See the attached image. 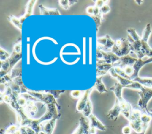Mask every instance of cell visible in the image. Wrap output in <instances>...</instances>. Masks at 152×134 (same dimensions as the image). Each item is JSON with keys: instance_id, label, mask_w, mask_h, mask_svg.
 Returning <instances> with one entry per match:
<instances>
[{"instance_id": "42", "label": "cell", "mask_w": 152, "mask_h": 134, "mask_svg": "<svg viewBox=\"0 0 152 134\" xmlns=\"http://www.w3.org/2000/svg\"><path fill=\"white\" fill-rule=\"evenodd\" d=\"M151 113H152V111H151Z\"/></svg>"}, {"instance_id": "12", "label": "cell", "mask_w": 152, "mask_h": 134, "mask_svg": "<svg viewBox=\"0 0 152 134\" xmlns=\"http://www.w3.org/2000/svg\"><path fill=\"white\" fill-rule=\"evenodd\" d=\"M138 58H135L132 57L129 55L121 57L119 60L113 64L114 67H119L121 68H124L126 66H133L135 62L137 61Z\"/></svg>"}, {"instance_id": "26", "label": "cell", "mask_w": 152, "mask_h": 134, "mask_svg": "<svg viewBox=\"0 0 152 134\" xmlns=\"http://www.w3.org/2000/svg\"><path fill=\"white\" fill-rule=\"evenodd\" d=\"M21 134H36L35 131L29 126H20Z\"/></svg>"}, {"instance_id": "18", "label": "cell", "mask_w": 152, "mask_h": 134, "mask_svg": "<svg viewBox=\"0 0 152 134\" xmlns=\"http://www.w3.org/2000/svg\"><path fill=\"white\" fill-rule=\"evenodd\" d=\"M22 57V52H17L15 51H12V54H11V56L8 59H7V61L10 64V71H12V70L14 68V66L15 65V64L19 61Z\"/></svg>"}, {"instance_id": "31", "label": "cell", "mask_w": 152, "mask_h": 134, "mask_svg": "<svg viewBox=\"0 0 152 134\" xmlns=\"http://www.w3.org/2000/svg\"><path fill=\"white\" fill-rule=\"evenodd\" d=\"M113 68H114V70H115V71H116L119 75H120L121 76H122V77H124V78H126V79H130V80H131V78H130L128 75L126 74V73H125V71H124V70H123L122 68H121V67H114Z\"/></svg>"}, {"instance_id": "16", "label": "cell", "mask_w": 152, "mask_h": 134, "mask_svg": "<svg viewBox=\"0 0 152 134\" xmlns=\"http://www.w3.org/2000/svg\"><path fill=\"white\" fill-rule=\"evenodd\" d=\"M108 73L113 77L115 78L119 83H120L121 85H122L124 88H126L128 85H131L134 82L133 80H131L130 79H128L126 78H124L120 75H119L114 70L113 67L108 72Z\"/></svg>"}, {"instance_id": "33", "label": "cell", "mask_w": 152, "mask_h": 134, "mask_svg": "<svg viewBox=\"0 0 152 134\" xmlns=\"http://www.w3.org/2000/svg\"><path fill=\"white\" fill-rule=\"evenodd\" d=\"M11 77L12 79H14L15 77L21 76V68H13L12 71H11Z\"/></svg>"}, {"instance_id": "23", "label": "cell", "mask_w": 152, "mask_h": 134, "mask_svg": "<svg viewBox=\"0 0 152 134\" xmlns=\"http://www.w3.org/2000/svg\"><path fill=\"white\" fill-rule=\"evenodd\" d=\"M78 1H71V0H59L58 1V4L64 10H68L69 7L74 5V4L77 3Z\"/></svg>"}, {"instance_id": "1", "label": "cell", "mask_w": 152, "mask_h": 134, "mask_svg": "<svg viewBox=\"0 0 152 134\" xmlns=\"http://www.w3.org/2000/svg\"><path fill=\"white\" fill-rule=\"evenodd\" d=\"M142 109L138 105L132 107L129 119V126L137 134H145L147 129L145 127L141 119Z\"/></svg>"}, {"instance_id": "29", "label": "cell", "mask_w": 152, "mask_h": 134, "mask_svg": "<svg viewBox=\"0 0 152 134\" xmlns=\"http://www.w3.org/2000/svg\"><path fill=\"white\" fill-rule=\"evenodd\" d=\"M105 3L100 8V15L103 17V15L107 13H108L110 11V8L108 5L107 3Z\"/></svg>"}, {"instance_id": "37", "label": "cell", "mask_w": 152, "mask_h": 134, "mask_svg": "<svg viewBox=\"0 0 152 134\" xmlns=\"http://www.w3.org/2000/svg\"><path fill=\"white\" fill-rule=\"evenodd\" d=\"M109 2V1H102V0H97L94 1L95 5L99 7V8H101L105 3Z\"/></svg>"}, {"instance_id": "35", "label": "cell", "mask_w": 152, "mask_h": 134, "mask_svg": "<svg viewBox=\"0 0 152 134\" xmlns=\"http://www.w3.org/2000/svg\"><path fill=\"white\" fill-rule=\"evenodd\" d=\"M84 91H79V90H73L70 93V95L73 98H80L83 94Z\"/></svg>"}, {"instance_id": "34", "label": "cell", "mask_w": 152, "mask_h": 134, "mask_svg": "<svg viewBox=\"0 0 152 134\" xmlns=\"http://www.w3.org/2000/svg\"><path fill=\"white\" fill-rule=\"evenodd\" d=\"M17 102L21 107L24 108L27 104V100L24 96H23L21 94H20L18 98H17Z\"/></svg>"}, {"instance_id": "36", "label": "cell", "mask_w": 152, "mask_h": 134, "mask_svg": "<svg viewBox=\"0 0 152 134\" xmlns=\"http://www.w3.org/2000/svg\"><path fill=\"white\" fill-rule=\"evenodd\" d=\"M132 132V129L129 125L125 126L122 129V133L123 134H131Z\"/></svg>"}, {"instance_id": "40", "label": "cell", "mask_w": 152, "mask_h": 134, "mask_svg": "<svg viewBox=\"0 0 152 134\" xmlns=\"http://www.w3.org/2000/svg\"><path fill=\"white\" fill-rule=\"evenodd\" d=\"M36 134H45V133L43 131H41V132H40L39 133H36Z\"/></svg>"}, {"instance_id": "19", "label": "cell", "mask_w": 152, "mask_h": 134, "mask_svg": "<svg viewBox=\"0 0 152 134\" xmlns=\"http://www.w3.org/2000/svg\"><path fill=\"white\" fill-rule=\"evenodd\" d=\"M40 14L43 15H60L61 13L58 8H49L40 4L39 5Z\"/></svg>"}, {"instance_id": "39", "label": "cell", "mask_w": 152, "mask_h": 134, "mask_svg": "<svg viewBox=\"0 0 152 134\" xmlns=\"http://www.w3.org/2000/svg\"><path fill=\"white\" fill-rule=\"evenodd\" d=\"M136 3H137L138 5H140L141 3H142L143 2V1H135Z\"/></svg>"}, {"instance_id": "27", "label": "cell", "mask_w": 152, "mask_h": 134, "mask_svg": "<svg viewBox=\"0 0 152 134\" xmlns=\"http://www.w3.org/2000/svg\"><path fill=\"white\" fill-rule=\"evenodd\" d=\"M91 17L93 19V20L94 21V22L96 24V32H97L99 31V27L101 25V23L104 18L101 15H97V16L92 15V16H91Z\"/></svg>"}, {"instance_id": "3", "label": "cell", "mask_w": 152, "mask_h": 134, "mask_svg": "<svg viewBox=\"0 0 152 134\" xmlns=\"http://www.w3.org/2000/svg\"><path fill=\"white\" fill-rule=\"evenodd\" d=\"M37 1H29L27 2V4L26 5V11L25 14L17 18L12 15H10L8 16V20L9 21H10L15 27H16L20 32H21L22 30V25L24 21V20L28 17L29 16L33 14V8L35 4L36 3Z\"/></svg>"}, {"instance_id": "38", "label": "cell", "mask_w": 152, "mask_h": 134, "mask_svg": "<svg viewBox=\"0 0 152 134\" xmlns=\"http://www.w3.org/2000/svg\"><path fill=\"white\" fill-rule=\"evenodd\" d=\"M86 12L92 16L94 15V6H88L86 8Z\"/></svg>"}, {"instance_id": "4", "label": "cell", "mask_w": 152, "mask_h": 134, "mask_svg": "<svg viewBox=\"0 0 152 134\" xmlns=\"http://www.w3.org/2000/svg\"><path fill=\"white\" fill-rule=\"evenodd\" d=\"M131 51L132 46L127 38H120L115 40V44L112 49V52L120 58L129 55Z\"/></svg>"}, {"instance_id": "11", "label": "cell", "mask_w": 152, "mask_h": 134, "mask_svg": "<svg viewBox=\"0 0 152 134\" xmlns=\"http://www.w3.org/2000/svg\"><path fill=\"white\" fill-rule=\"evenodd\" d=\"M152 63V57H148L147 59L142 60L138 58L137 61L135 62V63L133 65V68H134V74L131 77V80H133L136 77H138V73L140 69L145 64Z\"/></svg>"}, {"instance_id": "6", "label": "cell", "mask_w": 152, "mask_h": 134, "mask_svg": "<svg viewBox=\"0 0 152 134\" xmlns=\"http://www.w3.org/2000/svg\"><path fill=\"white\" fill-rule=\"evenodd\" d=\"M27 92L34 98H37L39 102H42L45 105L49 104H56V105H59L53 95L50 93L45 92L44 91L43 92L42 91L36 92L30 90H28Z\"/></svg>"}, {"instance_id": "2", "label": "cell", "mask_w": 152, "mask_h": 134, "mask_svg": "<svg viewBox=\"0 0 152 134\" xmlns=\"http://www.w3.org/2000/svg\"><path fill=\"white\" fill-rule=\"evenodd\" d=\"M151 33V26L148 23L142 32V35L141 39V49L140 54L137 56L138 58L142 59L145 56L148 57H152V48L148 43V39Z\"/></svg>"}, {"instance_id": "7", "label": "cell", "mask_w": 152, "mask_h": 134, "mask_svg": "<svg viewBox=\"0 0 152 134\" xmlns=\"http://www.w3.org/2000/svg\"><path fill=\"white\" fill-rule=\"evenodd\" d=\"M138 94L140 95V99L137 105L142 110H148L147 104L152 98V88L143 86Z\"/></svg>"}, {"instance_id": "41", "label": "cell", "mask_w": 152, "mask_h": 134, "mask_svg": "<svg viewBox=\"0 0 152 134\" xmlns=\"http://www.w3.org/2000/svg\"><path fill=\"white\" fill-rule=\"evenodd\" d=\"M150 110V111H151H151H152V108H151V109H150V110Z\"/></svg>"}, {"instance_id": "10", "label": "cell", "mask_w": 152, "mask_h": 134, "mask_svg": "<svg viewBox=\"0 0 152 134\" xmlns=\"http://www.w3.org/2000/svg\"><path fill=\"white\" fill-rule=\"evenodd\" d=\"M94 90L93 88H91L90 89H87L84 91L82 96L78 99L77 105H76V110L77 112L81 113L83 110L84 109V107L86 106L88 99L90 98V95L91 91Z\"/></svg>"}, {"instance_id": "25", "label": "cell", "mask_w": 152, "mask_h": 134, "mask_svg": "<svg viewBox=\"0 0 152 134\" xmlns=\"http://www.w3.org/2000/svg\"><path fill=\"white\" fill-rule=\"evenodd\" d=\"M21 38L20 37L15 42L13 45V51L17 52H21Z\"/></svg>"}, {"instance_id": "5", "label": "cell", "mask_w": 152, "mask_h": 134, "mask_svg": "<svg viewBox=\"0 0 152 134\" xmlns=\"http://www.w3.org/2000/svg\"><path fill=\"white\" fill-rule=\"evenodd\" d=\"M96 58L97 62L113 64L118 60H119L120 57H118L112 52H104L97 48Z\"/></svg>"}, {"instance_id": "15", "label": "cell", "mask_w": 152, "mask_h": 134, "mask_svg": "<svg viewBox=\"0 0 152 134\" xmlns=\"http://www.w3.org/2000/svg\"><path fill=\"white\" fill-rule=\"evenodd\" d=\"M121 113V108L120 107L118 101L116 99V101L115 102L114 105L107 112L106 116L109 119L113 121H116L118 119Z\"/></svg>"}, {"instance_id": "14", "label": "cell", "mask_w": 152, "mask_h": 134, "mask_svg": "<svg viewBox=\"0 0 152 134\" xmlns=\"http://www.w3.org/2000/svg\"><path fill=\"white\" fill-rule=\"evenodd\" d=\"M113 67V66L112 64L96 62V76L100 77L106 74Z\"/></svg>"}, {"instance_id": "9", "label": "cell", "mask_w": 152, "mask_h": 134, "mask_svg": "<svg viewBox=\"0 0 152 134\" xmlns=\"http://www.w3.org/2000/svg\"><path fill=\"white\" fill-rule=\"evenodd\" d=\"M90 121L88 118L82 116L79 119V125L72 134H85L90 133Z\"/></svg>"}, {"instance_id": "24", "label": "cell", "mask_w": 152, "mask_h": 134, "mask_svg": "<svg viewBox=\"0 0 152 134\" xmlns=\"http://www.w3.org/2000/svg\"><path fill=\"white\" fill-rule=\"evenodd\" d=\"M29 126H30L35 131L36 133H39L42 131L40 123H39L38 119H33Z\"/></svg>"}, {"instance_id": "8", "label": "cell", "mask_w": 152, "mask_h": 134, "mask_svg": "<svg viewBox=\"0 0 152 134\" xmlns=\"http://www.w3.org/2000/svg\"><path fill=\"white\" fill-rule=\"evenodd\" d=\"M97 48L104 52H112V49L115 44L113 40L109 35L97 38Z\"/></svg>"}, {"instance_id": "22", "label": "cell", "mask_w": 152, "mask_h": 134, "mask_svg": "<svg viewBox=\"0 0 152 134\" xmlns=\"http://www.w3.org/2000/svg\"><path fill=\"white\" fill-rule=\"evenodd\" d=\"M92 110H93V105L90 99L89 98L86 106L83 110L81 113L85 117L88 118L89 116L92 114Z\"/></svg>"}, {"instance_id": "13", "label": "cell", "mask_w": 152, "mask_h": 134, "mask_svg": "<svg viewBox=\"0 0 152 134\" xmlns=\"http://www.w3.org/2000/svg\"><path fill=\"white\" fill-rule=\"evenodd\" d=\"M56 119L53 118L49 120H46L40 123L42 127V131L45 134H53V130L56 126Z\"/></svg>"}, {"instance_id": "28", "label": "cell", "mask_w": 152, "mask_h": 134, "mask_svg": "<svg viewBox=\"0 0 152 134\" xmlns=\"http://www.w3.org/2000/svg\"><path fill=\"white\" fill-rule=\"evenodd\" d=\"M43 91L45 92H48L51 94L52 95H53L55 98L56 99L59 98L61 94H62L65 92V90H45Z\"/></svg>"}, {"instance_id": "21", "label": "cell", "mask_w": 152, "mask_h": 134, "mask_svg": "<svg viewBox=\"0 0 152 134\" xmlns=\"http://www.w3.org/2000/svg\"><path fill=\"white\" fill-rule=\"evenodd\" d=\"M133 81L137 82L144 86L152 88V77H140L138 76L134 79Z\"/></svg>"}, {"instance_id": "17", "label": "cell", "mask_w": 152, "mask_h": 134, "mask_svg": "<svg viewBox=\"0 0 152 134\" xmlns=\"http://www.w3.org/2000/svg\"><path fill=\"white\" fill-rule=\"evenodd\" d=\"M90 121V127L91 128L97 129L102 131L106 130V126L104 125L101 121L93 114H91L88 117Z\"/></svg>"}, {"instance_id": "20", "label": "cell", "mask_w": 152, "mask_h": 134, "mask_svg": "<svg viewBox=\"0 0 152 134\" xmlns=\"http://www.w3.org/2000/svg\"><path fill=\"white\" fill-rule=\"evenodd\" d=\"M103 76L97 77L96 79V82L94 85L93 86V89L97 90L100 94H102L104 92H108V90L106 88L102 82Z\"/></svg>"}, {"instance_id": "32", "label": "cell", "mask_w": 152, "mask_h": 134, "mask_svg": "<svg viewBox=\"0 0 152 134\" xmlns=\"http://www.w3.org/2000/svg\"><path fill=\"white\" fill-rule=\"evenodd\" d=\"M125 73L126 75H128L130 78L134 74V68L133 66H125L124 68H122Z\"/></svg>"}, {"instance_id": "30", "label": "cell", "mask_w": 152, "mask_h": 134, "mask_svg": "<svg viewBox=\"0 0 152 134\" xmlns=\"http://www.w3.org/2000/svg\"><path fill=\"white\" fill-rule=\"evenodd\" d=\"M11 55L7 52L5 50H4L3 48H0V58L1 61H5L7 59L10 58Z\"/></svg>"}]
</instances>
